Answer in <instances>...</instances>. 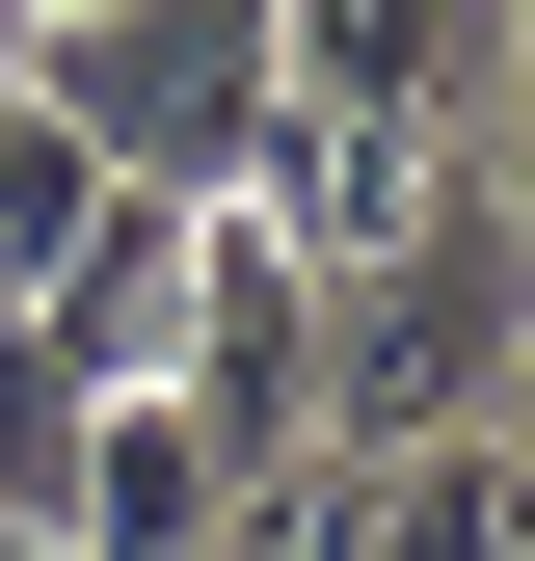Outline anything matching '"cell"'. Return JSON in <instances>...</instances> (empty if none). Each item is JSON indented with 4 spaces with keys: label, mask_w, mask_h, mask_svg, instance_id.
I'll return each instance as SVG.
<instances>
[{
    "label": "cell",
    "mask_w": 535,
    "mask_h": 561,
    "mask_svg": "<svg viewBox=\"0 0 535 561\" xmlns=\"http://www.w3.org/2000/svg\"><path fill=\"white\" fill-rule=\"evenodd\" d=\"M27 81L81 107L134 187H241V134H268V0H27Z\"/></svg>",
    "instance_id": "cell-2"
},
{
    "label": "cell",
    "mask_w": 535,
    "mask_h": 561,
    "mask_svg": "<svg viewBox=\"0 0 535 561\" xmlns=\"http://www.w3.org/2000/svg\"><path fill=\"white\" fill-rule=\"evenodd\" d=\"M187 215H215V187H134V161H107V215L27 267V321L81 347V375H161V347H187Z\"/></svg>",
    "instance_id": "cell-5"
},
{
    "label": "cell",
    "mask_w": 535,
    "mask_h": 561,
    "mask_svg": "<svg viewBox=\"0 0 535 561\" xmlns=\"http://www.w3.org/2000/svg\"><path fill=\"white\" fill-rule=\"evenodd\" d=\"M215 508H241V455L187 428L161 375H107V401H81V481H54V535H81V561H187Z\"/></svg>",
    "instance_id": "cell-6"
},
{
    "label": "cell",
    "mask_w": 535,
    "mask_h": 561,
    "mask_svg": "<svg viewBox=\"0 0 535 561\" xmlns=\"http://www.w3.org/2000/svg\"><path fill=\"white\" fill-rule=\"evenodd\" d=\"M509 321H535V241H509V187H482V134H455L401 215L321 267V455H375V428H482V375H509Z\"/></svg>",
    "instance_id": "cell-1"
},
{
    "label": "cell",
    "mask_w": 535,
    "mask_h": 561,
    "mask_svg": "<svg viewBox=\"0 0 535 561\" xmlns=\"http://www.w3.org/2000/svg\"><path fill=\"white\" fill-rule=\"evenodd\" d=\"M161 401H187V428H215L241 481H268V455H321V267L268 241L241 187L187 215V347H161ZM215 535H241V508H215Z\"/></svg>",
    "instance_id": "cell-3"
},
{
    "label": "cell",
    "mask_w": 535,
    "mask_h": 561,
    "mask_svg": "<svg viewBox=\"0 0 535 561\" xmlns=\"http://www.w3.org/2000/svg\"><path fill=\"white\" fill-rule=\"evenodd\" d=\"M0 81H27V0H0Z\"/></svg>",
    "instance_id": "cell-9"
},
{
    "label": "cell",
    "mask_w": 535,
    "mask_h": 561,
    "mask_svg": "<svg viewBox=\"0 0 535 561\" xmlns=\"http://www.w3.org/2000/svg\"><path fill=\"white\" fill-rule=\"evenodd\" d=\"M81 401H107V375H81L27 295H0V535H54V481H81Z\"/></svg>",
    "instance_id": "cell-7"
},
{
    "label": "cell",
    "mask_w": 535,
    "mask_h": 561,
    "mask_svg": "<svg viewBox=\"0 0 535 561\" xmlns=\"http://www.w3.org/2000/svg\"><path fill=\"white\" fill-rule=\"evenodd\" d=\"M268 81L295 107H401V134H482L509 0H268Z\"/></svg>",
    "instance_id": "cell-4"
},
{
    "label": "cell",
    "mask_w": 535,
    "mask_h": 561,
    "mask_svg": "<svg viewBox=\"0 0 535 561\" xmlns=\"http://www.w3.org/2000/svg\"><path fill=\"white\" fill-rule=\"evenodd\" d=\"M482 428H509V508H535V321H509V375H482Z\"/></svg>",
    "instance_id": "cell-8"
}]
</instances>
